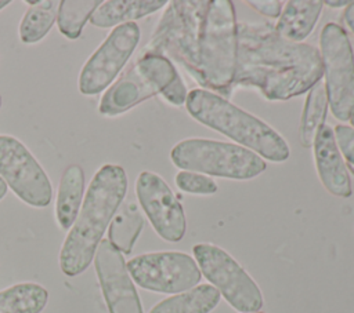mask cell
<instances>
[{"mask_svg":"<svg viewBox=\"0 0 354 313\" xmlns=\"http://www.w3.org/2000/svg\"><path fill=\"white\" fill-rule=\"evenodd\" d=\"M149 47L178 59L205 90L228 95L238 59L232 1H171Z\"/></svg>","mask_w":354,"mask_h":313,"instance_id":"cell-1","label":"cell"},{"mask_svg":"<svg viewBox=\"0 0 354 313\" xmlns=\"http://www.w3.org/2000/svg\"><path fill=\"white\" fill-rule=\"evenodd\" d=\"M322 76L315 47L289 41L267 23L238 25L234 85L256 88L270 101H286L310 91Z\"/></svg>","mask_w":354,"mask_h":313,"instance_id":"cell-2","label":"cell"},{"mask_svg":"<svg viewBox=\"0 0 354 313\" xmlns=\"http://www.w3.org/2000/svg\"><path fill=\"white\" fill-rule=\"evenodd\" d=\"M127 192V175L120 165L104 164L93 176L80 211L59 251V267L73 277L93 261L98 244Z\"/></svg>","mask_w":354,"mask_h":313,"instance_id":"cell-3","label":"cell"},{"mask_svg":"<svg viewBox=\"0 0 354 313\" xmlns=\"http://www.w3.org/2000/svg\"><path fill=\"white\" fill-rule=\"evenodd\" d=\"M185 108L196 121L234 139L261 159L282 163L290 156L289 145L279 132L218 94L194 88L187 94Z\"/></svg>","mask_w":354,"mask_h":313,"instance_id":"cell-4","label":"cell"},{"mask_svg":"<svg viewBox=\"0 0 354 313\" xmlns=\"http://www.w3.org/2000/svg\"><path fill=\"white\" fill-rule=\"evenodd\" d=\"M160 94L170 105L183 106L187 88L171 61L156 52H145L102 95L98 112L113 117L122 114L145 99Z\"/></svg>","mask_w":354,"mask_h":313,"instance_id":"cell-5","label":"cell"},{"mask_svg":"<svg viewBox=\"0 0 354 313\" xmlns=\"http://www.w3.org/2000/svg\"><path fill=\"white\" fill-rule=\"evenodd\" d=\"M173 164L181 171L246 181L266 171V161L254 152L235 143L203 138L178 142L170 152Z\"/></svg>","mask_w":354,"mask_h":313,"instance_id":"cell-6","label":"cell"},{"mask_svg":"<svg viewBox=\"0 0 354 313\" xmlns=\"http://www.w3.org/2000/svg\"><path fill=\"white\" fill-rule=\"evenodd\" d=\"M319 55L330 112L339 121H348L354 112V52L348 34L337 23L322 28Z\"/></svg>","mask_w":354,"mask_h":313,"instance_id":"cell-7","label":"cell"},{"mask_svg":"<svg viewBox=\"0 0 354 313\" xmlns=\"http://www.w3.org/2000/svg\"><path fill=\"white\" fill-rule=\"evenodd\" d=\"M194 256L201 273L241 313H256L263 307V294L249 273L223 248L210 244H195Z\"/></svg>","mask_w":354,"mask_h":313,"instance_id":"cell-8","label":"cell"},{"mask_svg":"<svg viewBox=\"0 0 354 313\" xmlns=\"http://www.w3.org/2000/svg\"><path fill=\"white\" fill-rule=\"evenodd\" d=\"M127 270L141 288L160 294H180L198 285L202 273L196 261L178 251L149 252L131 258Z\"/></svg>","mask_w":354,"mask_h":313,"instance_id":"cell-9","label":"cell"},{"mask_svg":"<svg viewBox=\"0 0 354 313\" xmlns=\"http://www.w3.org/2000/svg\"><path fill=\"white\" fill-rule=\"evenodd\" d=\"M0 176L24 203L43 208L53 197L51 182L30 150L15 137L0 135Z\"/></svg>","mask_w":354,"mask_h":313,"instance_id":"cell-10","label":"cell"},{"mask_svg":"<svg viewBox=\"0 0 354 313\" xmlns=\"http://www.w3.org/2000/svg\"><path fill=\"white\" fill-rule=\"evenodd\" d=\"M140 36L141 32L136 22L113 28L83 65L79 76V91L83 95H97L109 87L133 55Z\"/></svg>","mask_w":354,"mask_h":313,"instance_id":"cell-11","label":"cell"},{"mask_svg":"<svg viewBox=\"0 0 354 313\" xmlns=\"http://www.w3.org/2000/svg\"><path fill=\"white\" fill-rule=\"evenodd\" d=\"M138 203L155 232L166 241H180L187 230L185 212L163 178L151 171L140 172L136 181Z\"/></svg>","mask_w":354,"mask_h":313,"instance_id":"cell-12","label":"cell"},{"mask_svg":"<svg viewBox=\"0 0 354 313\" xmlns=\"http://www.w3.org/2000/svg\"><path fill=\"white\" fill-rule=\"evenodd\" d=\"M94 267L109 313H142L141 301L126 261L108 239H102L98 244Z\"/></svg>","mask_w":354,"mask_h":313,"instance_id":"cell-13","label":"cell"},{"mask_svg":"<svg viewBox=\"0 0 354 313\" xmlns=\"http://www.w3.org/2000/svg\"><path fill=\"white\" fill-rule=\"evenodd\" d=\"M318 178L322 186L336 197L351 196V181L344 159L337 146L333 127L325 124L313 145Z\"/></svg>","mask_w":354,"mask_h":313,"instance_id":"cell-14","label":"cell"},{"mask_svg":"<svg viewBox=\"0 0 354 313\" xmlns=\"http://www.w3.org/2000/svg\"><path fill=\"white\" fill-rule=\"evenodd\" d=\"M324 1L319 0H289L285 3L278 21L274 26L275 32L295 43H303L315 28Z\"/></svg>","mask_w":354,"mask_h":313,"instance_id":"cell-15","label":"cell"},{"mask_svg":"<svg viewBox=\"0 0 354 313\" xmlns=\"http://www.w3.org/2000/svg\"><path fill=\"white\" fill-rule=\"evenodd\" d=\"M166 4V0H106L97 7L88 21L98 28H116L153 14Z\"/></svg>","mask_w":354,"mask_h":313,"instance_id":"cell-16","label":"cell"},{"mask_svg":"<svg viewBox=\"0 0 354 313\" xmlns=\"http://www.w3.org/2000/svg\"><path fill=\"white\" fill-rule=\"evenodd\" d=\"M84 171L79 164H71L62 172L55 201V216L62 230L71 229L83 203Z\"/></svg>","mask_w":354,"mask_h":313,"instance_id":"cell-17","label":"cell"},{"mask_svg":"<svg viewBox=\"0 0 354 313\" xmlns=\"http://www.w3.org/2000/svg\"><path fill=\"white\" fill-rule=\"evenodd\" d=\"M220 296L212 284H201L160 301L149 313H210L218 305Z\"/></svg>","mask_w":354,"mask_h":313,"instance_id":"cell-18","label":"cell"},{"mask_svg":"<svg viewBox=\"0 0 354 313\" xmlns=\"http://www.w3.org/2000/svg\"><path fill=\"white\" fill-rule=\"evenodd\" d=\"M328 97L324 83L318 81L306 98L299 124V142L303 148H313L318 132L325 125L328 114Z\"/></svg>","mask_w":354,"mask_h":313,"instance_id":"cell-19","label":"cell"},{"mask_svg":"<svg viewBox=\"0 0 354 313\" xmlns=\"http://www.w3.org/2000/svg\"><path fill=\"white\" fill-rule=\"evenodd\" d=\"M144 226V218L136 203H124L109 223L108 240L122 254H130Z\"/></svg>","mask_w":354,"mask_h":313,"instance_id":"cell-20","label":"cell"},{"mask_svg":"<svg viewBox=\"0 0 354 313\" xmlns=\"http://www.w3.org/2000/svg\"><path fill=\"white\" fill-rule=\"evenodd\" d=\"M48 292L36 283H18L0 291V313H40Z\"/></svg>","mask_w":354,"mask_h":313,"instance_id":"cell-21","label":"cell"},{"mask_svg":"<svg viewBox=\"0 0 354 313\" xmlns=\"http://www.w3.org/2000/svg\"><path fill=\"white\" fill-rule=\"evenodd\" d=\"M30 7L26 10L24 18L19 22L18 33L19 39L25 44H33L40 41L51 29L57 19L58 0L43 1H26Z\"/></svg>","mask_w":354,"mask_h":313,"instance_id":"cell-22","label":"cell"},{"mask_svg":"<svg viewBox=\"0 0 354 313\" xmlns=\"http://www.w3.org/2000/svg\"><path fill=\"white\" fill-rule=\"evenodd\" d=\"M101 0H62L57 11L59 32L71 40H76L91 14L101 6Z\"/></svg>","mask_w":354,"mask_h":313,"instance_id":"cell-23","label":"cell"},{"mask_svg":"<svg viewBox=\"0 0 354 313\" xmlns=\"http://www.w3.org/2000/svg\"><path fill=\"white\" fill-rule=\"evenodd\" d=\"M176 185L180 190L192 194H213L217 192V183L207 175L180 171L176 175Z\"/></svg>","mask_w":354,"mask_h":313,"instance_id":"cell-24","label":"cell"},{"mask_svg":"<svg viewBox=\"0 0 354 313\" xmlns=\"http://www.w3.org/2000/svg\"><path fill=\"white\" fill-rule=\"evenodd\" d=\"M335 138L340 153L348 165L354 170V128L344 124H337L333 127Z\"/></svg>","mask_w":354,"mask_h":313,"instance_id":"cell-25","label":"cell"},{"mask_svg":"<svg viewBox=\"0 0 354 313\" xmlns=\"http://www.w3.org/2000/svg\"><path fill=\"white\" fill-rule=\"evenodd\" d=\"M248 4L268 18H278L282 11V1L279 0H249Z\"/></svg>","mask_w":354,"mask_h":313,"instance_id":"cell-26","label":"cell"},{"mask_svg":"<svg viewBox=\"0 0 354 313\" xmlns=\"http://www.w3.org/2000/svg\"><path fill=\"white\" fill-rule=\"evenodd\" d=\"M343 19L346 22V25L348 26V29L354 33V1H351L346 10H344V14H343Z\"/></svg>","mask_w":354,"mask_h":313,"instance_id":"cell-27","label":"cell"},{"mask_svg":"<svg viewBox=\"0 0 354 313\" xmlns=\"http://www.w3.org/2000/svg\"><path fill=\"white\" fill-rule=\"evenodd\" d=\"M351 1H347V0H337V1H333V0H326L324 4H326L328 7L330 8H340V7H347Z\"/></svg>","mask_w":354,"mask_h":313,"instance_id":"cell-28","label":"cell"},{"mask_svg":"<svg viewBox=\"0 0 354 313\" xmlns=\"http://www.w3.org/2000/svg\"><path fill=\"white\" fill-rule=\"evenodd\" d=\"M6 193H7V185H6V182L0 176V200L6 196Z\"/></svg>","mask_w":354,"mask_h":313,"instance_id":"cell-29","label":"cell"},{"mask_svg":"<svg viewBox=\"0 0 354 313\" xmlns=\"http://www.w3.org/2000/svg\"><path fill=\"white\" fill-rule=\"evenodd\" d=\"M10 4L8 0H0V10H3L4 7H7Z\"/></svg>","mask_w":354,"mask_h":313,"instance_id":"cell-30","label":"cell"},{"mask_svg":"<svg viewBox=\"0 0 354 313\" xmlns=\"http://www.w3.org/2000/svg\"><path fill=\"white\" fill-rule=\"evenodd\" d=\"M350 123H351V127L354 128V112H353V114H351V117H350V120H348Z\"/></svg>","mask_w":354,"mask_h":313,"instance_id":"cell-31","label":"cell"},{"mask_svg":"<svg viewBox=\"0 0 354 313\" xmlns=\"http://www.w3.org/2000/svg\"><path fill=\"white\" fill-rule=\"evenodd\" d=\"M0 106H1V97H0Z\"/></svg>","mask_w":354,"mask_h":313,"instance_id":"cell-32","label":"cell"},{"mask_svg":"<svg viewBox=\"0 0 354 313\" xmlns=\"http://www.w3.org/2000/svg\"><path fill=\"white\" fill-rule=\"evenodd\" d=\"M256 313H263V312H256Z\"/></svg>","mask_w":354,"mask_h":313,"instance_id":"cell-33","label":"cell"}]
</instances>
